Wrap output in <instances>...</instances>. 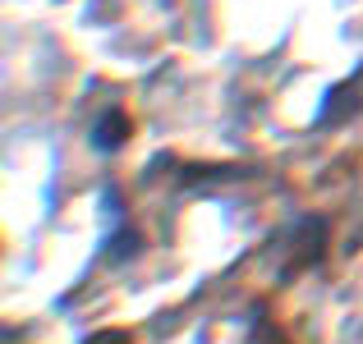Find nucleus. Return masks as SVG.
Instances as JSON below:
<instances>
[{"label": "nucleus", "mask_w": 363, "mask_h": 344, "mask_svg": "<svg viewBox=\"0 0 363 344\" xmlns=\"http://www.w3.org/2000/svg\"><path fill=\"white\" fill-rule=\"evenodd\" d=\"M97 147L101 151H116L124 138H129V120H124V110H111V115H101V124H97Z\"/></svg>", "instance_id": "obj_1"}]
</instances>
